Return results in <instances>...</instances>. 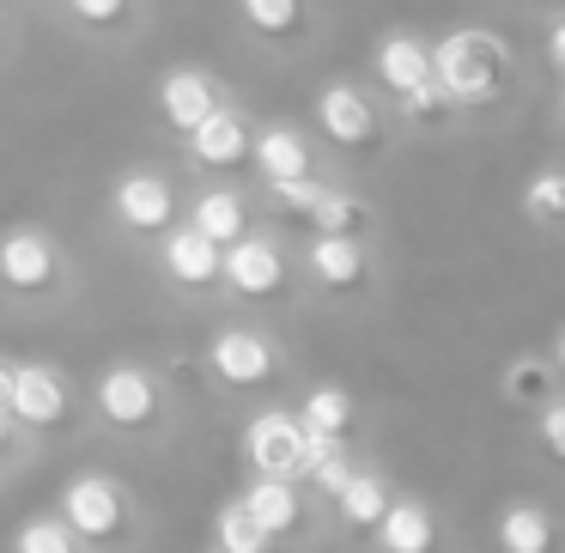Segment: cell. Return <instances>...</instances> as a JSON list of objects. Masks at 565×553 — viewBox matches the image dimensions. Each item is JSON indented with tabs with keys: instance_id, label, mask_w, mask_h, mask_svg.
Wrapping results in <instances>:
<instances>
[{
	"instance_id": "cell-1",
	"label": "cell",
	"mask_w": 565,
	"mask_h": 553,
	"mask_svg": "<svg viewBox=\"0 0 565 553\" xmlns=\"http://www.w3.org/2000/svg\"><path fill=\"white\" fill-rule=\"evenodd\" d=\"M310 135L329 152L334 171L359 177V171H383L402 147V123H395L390 98L371 86L365 74H334L310 92Z\"/></svg>"
},
{
	"instance_id": "cell-2",
	"label": "cell",
	"mask_w": 565,
	"mask_h": 553,
	"mask_svg": "<svg viewBox=\"0 0 565 553\" xmlns=\"http://www.w3.org/2000/svg\"><path fill=\"white\" fill-rule=\"evenodd\" d=\"M431 62H438V79L450 86V98L462 104L475 123L511 110L529 92L523 50H516L511 31L492 25V19H462V25L438 31V38H431Z\"/></svg>"
},
{
	"instance_id": "cell-3",
	"label": "cell",
	"mask_w": 565,
	"mask_h": 553,
	"mask_svg": "<svg viewBox=\"0 0 565 553\" xmlns=\"http://www.w3.org/2000/svg\"><path fill=\"white\" fill-rule=\"evenodd\" d=\"M79 286V262L50 225L38 220H13L0 225V293L7 305H62L67 293Z\"/></svg>"
},
{
	"instance_id": "cell-4",
	"label": "cell",
	"mask_w": 565,
	"mask_h": 553,
	"mask_svg": "<svg viewBox=\"0 0 565 553\" xmlns=\"http://www.w3.org/2000/svg\"><path fill=\"white\" fill-rule=\"evenodd\" d=\"M298 280H305V268H298V244L286 237V225L256 220L232 249H225V286L220 293L237 298V305H292Z\"/></svg>"
},
{
	"instance_id": "cell-5",
	"label": "cell",
	"mask_w": 565,
	"mask_h": 553,
	"mask_svg": "<svg viewBox=\"0 0 565 553\" xmlns=\"http://www.w3.org/2000/svg\"><path fill=\"white\" fill-rule=\"evenodd\" d=\"M183 195H189V189L177 183L164 164H128V171L110 177L104 208H110V225L128 237V244L159 249V237L183 225Z\"/></svg>"
},
{
	"instance_id": "cell-6",
	"label": "cell",
	"mask_w": 565,
	"mask_h": 553,
	"mask_svg": "<svg viewBox=\"0 0 565 553\" xmlns=\"http://www.w3.org/2000/svg\"><path fill=\"white\" fill-rule=\"evenodd\" d=\"M256 135H262V116L249 110V104L225 98L220 110L195 128V135L177 140V159H183V171L195 177V183H201V177L249 183V177H256Z\"/></svg>"
},
{
	"instance_id": "cell-7",
	"label": "cell",
	"mask_w": 565,
	"mask_h": 553,
	"mask_svg": "<svg viewBox=\"0 0 565 553\" xmlns=\"http://www.w3.org/2000/svg\"><path fill=\"white\" fill-rule=\"evenodd\" d=\"M232 25L249 50L274 55V62H305L329 38V13L322 0H225Z\"/></svg>"
},
{
	"instance_id": "cell-8",
	"label": "cell",
	"mask_w": 565,
	"mask_h": 553,
	"mask_svg": "<svg viewBox=\"0 0 565 553\" xmlns=\"http://www.w3.org/2000/svg\"><path fill=\"white\" fill-rule=\"evenodd\" d=\"M298 268H305V286L334 305H359L383 286V256H377V237H329V232H310L298 237Z\"/></svg>"
},
{
	"instance_id": "cell-9",
	"label": "cell",
	"mask_w": 565,
	"mask_h": 553,
	"mask_svg": "<svg viewBox=\"0 0 565 553\" xmlns=\"http://www.w3.org/2000/svg\"><path fill=\"white\" fill-rule=\"evenodd\" d=\"M92 414L104 419L110 432H128V438H147L171 419V390L152 365L140 359H116L92 377Z\"/></svg>"
},
{
	"instance_id": "cell-10",
	"label": "cell",
	"mask_w": 565,
	"mask_h": 553,
	"mask_svg": "<svg viewBox=\"0 0 565 553\" xmlns=\"http://www.w3.org/2000/svg\"><path fill=\"white\" fill-rule=\"evenodd\" d=\"M207 377L232 395H256V390H274L286 377V347L274 341L262 322H220L207 334V353H201Z\"/></svg>"
},
{
	"instance_id": "cell-11",
	"label": "cell",
	"mask_w": 565,
	"mask_h": 553,
	"mask_svg": "<svg viewBox=\"0 0 565 553\" xmlns=\"http://www.w3.org/2000/svg\"><path fill=\"white\" fill-rule=\"evenodd\" d=\"M225 98H232V86H225L207 62H171L159 79H152V116H159L164 140L195 135Z\"/></svg>"
},
{
	"instance_id": "cell-12",
	"label": "cell",
	"mask_w": 565,
	"mask_h": 553,
	"mask_svg": "<svg viewBox=\"0 0 565 553\" xmlns=\"http://www.w3.org/2000/svg\"><path fill=\"white\" fill-rule=\"evenodd\" d=\"M62 31L98 55H128L152 31V0H62Z\"/></svg>"
},
{
	"instance_id": "cell-13",
	"label": "cell",
	"mask_w": 565,
	"mask_h": 553,
	"mask_svg": "<svg viewBox=\"0 0 565 553\" xmlns=\"http://www.w3.org/2000/svg\"><path fill=\"white\" fill-rule=\"evenodd\" d=\"M244 462L249 475L274 480H305L310 468V426L298 419V407H262L244 426Z\"/></svg>"
},
{
	"instance_id": "cell-14",
	"label": "cell",
	"mask_w": 565,
	"mask_h": 553,
	"mask_svg": "<svg viewBox=\"0 0 565 553\" xmlns=\"http://www.w3.org/2000/svg\"><path fill=\"white\" fill-rule=\"evenodd\" d=\"M13 419L38 438V432H67L79 419V395L74 377L50 359H19V383H13Z\"/></svg>"
},
{
	"instance_id": "cell-15",
	"label": "cell",
	"mask_w": 565,
	"mask_h": 553,
	"mask_svg": "<svg viewBox=\"0 0 565 553\" xmlns=\"http://www.w3.org/2000/svg\"><path fill=\"white\" fill-rule=\"evenodd\" d=\"M365 79L383 92V98H407L414 86L438 79V62H431V38L414 25H390L371 38V55H365Z\"/></svg>"
},
{
	"instance_id": "cell-16",
	"label": "cell",
	"mask_w": 565,
	"mask_h": 553,
	"mask_svg": "<svg viewBox=\"0 0 565 553\" xmlns=\"http://www.w3.org/2000/svg\"><path fill=\"white\" fill-rule=\"evenodd\" d=\"M183 220L195 225V232H207L220 249H232L237 237L262 220V195L249 183H220V177H201V183H189V195H183Z\"/></svg>"
},
{
	"instance_id": "cell-17",
	"label": "cell",
	"mask_w": 565,
	"mask_h": 553,
	"mask_svg": "<svg viewBox=\"0 0 565 553\" xmlns=\"http://www.w3.org/2000/svg\"><path fill=\"white\" fill-rule=\"evenodd\" d=\"M62 517L79 541H116L128 529V487L104 468H86L62 487Z\"/></svg>"
},
{
	"instance_id": "cell-18",
	"label": "cell",
	"mask_w": 565,
	"mask_h": 553,
	"mask_svg": "<svg viewBox=\"0 0 565 553\" xmlns=\"http://www.w3.org/2000/svg\"><path fill=\"white\" fill-rule=\"evenodd\" d=\"M152 262H159L164 286H177V293L189 298H207L225 286V249L213 244L207 232H195V225H177V232L159 237V249H152Z\"/></svg>"
},
{
	"instance_id": "cell-19",
	"label": "cell",
	"mask_w": 565,
	"mask_h": 553,
	"mask_svg": "<svg viewBox=\"0 0 565 553\" xmlns=\"http://www.w3.org/2000/svg\"><path fill=\"white\" fill-rule=\"evenodd\" d=\"M322 171H334L329 164V152L317 147V135L310 128H298V123H262V135H256V189H268V183H298V177H322Z\"/></svg>"
},
{
	"instance_id": "cell-20",
	"label": "cell",
	"mask_w": 565,
	"mask_h": 553,
	"mask_svg": "<svg viewBox=\"0 0 565 553\" xmlns=\"http://www.w3.org/2000/svg\"><path fill=\"white\" fill-rule=\"evenodd\" d=\"M310 232H329V237H377V232H383V213H377V201H371L347 171H329L317 213H310V225H305L298 237H310Z\"/></svg>"
},
{
	"instance_id": "cell-21",
	"label": "cell",
	"mask_w": 565,
	"mask_h": 553,
	"mask_svg": "<svg viewBox=\"0 0 565 553\" xmlns=\"http://www.w3.org/2000/svg\"><path fill=\"white\" fill-rule=\"evenodd\" d=\"M390 110H395V123H402L407 140H456L462 128H475V116L450 98V86H444V79L414 86L407 98H395Z\"/></svg>"
},
{
	"instance_id": "cell-22",
	"label": "cell",
	"mask_w": 565,
	"mask_h": 553,
	"mask_svg": "<svg viewBox=\"0 0 565 553\" xmlns=\"http://www.w3.org/2000/svg\"><path fill=\"white\" fill-rule=\"evenodd\" d=\"M559 390H565V377H559V365H553V353H516V359H504V371H499V395L516 414H541Z\"/></svg>"
},
{
	"instance_id": "cell-23",
	"label": "cell",
	"mask_w": 565,
	"mask_h": 553,
	"mask_svg": "<svg viewBox=\"0 0 565 553\" xmlns=\"http://www.w3.org/2000/svg\"><path fill=\"white\" fill-rule=\"evenodd\" d=\"M516 208H523V220L535 225V232L565 237V159L535 164V171L523 177V189H516Z\"/></svg>"
},
{
	"instance_id": "cell-24",
	"label": "cell",
	"mask_w": 565,
	"mask_h": 553,
	"mask_svg": "<svg viewBox=\"0 0 565 553\" xmlns=\"http://www.w3.org/2000/svg\"><path fill=\"white\" fill-rule=\"evenodd\" d=\"M244 504L256 511V523L268 529L274 541L292 535L298 523H305V499H298V480H274V475H256L244 487Z\"/></svg>"
},
{
	"instance_id": "cell-25",
	"label": "cell",
	"mask_w": 565,
	"mask_h": 553,
	"mask_svg": "<svg viewBox=\"0 0 565 553\" xmlns=\"http://www.w3.org/2000/svg\"><path fill=\"white\" fill-rule=\"evenodd\" d=\"M377 547L383 553H431L438 547V517H431V504L395 499L390 517L377 523Z\"/></svg>"
},
{
	"instance_id": "cell-26",
	"label": "cell",
	"mask_w": 565,
	"mask_h": 553,
	"mask_svg": "<svg viewBox=\"0 0 565 553\" xmlns=\"http://www.w3.org/2000/svg\"><path fill=\"white\" fill-rule=\"evenodd\" d=\"M298 419L310 426V438H353L359 426V395L347 383H317V390L298 402Z\"/></svg>"
},
{
	"instance_id": "cell-27",
	"label": "cell",
	"mask_w": 565,
	"mask_h": 553,
	"mask_svg": "<svg viewBox=\"0 0 565 553\" xmlns=\"http://www.w3.org/2000/svg\"><path fill=\"white\" fill-rule=\"evenodd\" d=\"M395 492L390 480L377 475V468H353V480L341 487V499H334V517H341L347 529H377L383 517H390Z\"/></svg>"
},
{
	"instance_id": "cell-28",
	"label": "cell",
	"mask_w": 565,
	"mask_h": 553,
	"mask_svg": "<svg viewBox=\"0 0 565 553\" xmlns=\"http://www.w3.org/2000/svg\"><path fill=\"white\" fill-rule=\"evenodd\" d=\"M499 553H559V529L541 504H504L499 511Z\"/></svg>"
},
{
	"instance_id": "cell-29",
	"label": "cell",
	"mask_w": 565,
	"mask_h": 553,
	"mask_svg": "<svg viewBox=\"0 0 565 553\" xmlns=\"http://www.w3.org/2000/svg\"><path fill=\"white\" fill-rule=\"evenodd\" d=\"M213 535H220L225 553H274V535L256 523V511H249L244 499H225L220 517H213Z\"/></svg>"
},
{
	"instance_id": "cell-30",
	"label": "cell",
	"mask_w": 565,
	"mask_h": 553,
	"mask_svg": "<svg viewBox=\"0 0 565 553\" xmlns=\"http://www.w3.org/2000/svg\"><path fill=\"white\" fill-rule=\"evenodd\" d=\"M13 553H79V535L62 511L55 517H25L13 535Z\"/></svg>"
},
{
	"instance_id": "cell-31",
	"label": "cell",
	"mask_w": 565,
	"mask_h": 553,
	"mask_svg": "<svg viewBox=\"0 0 565 553\" xmlns=\"http://www.w3.org/2000/svg\"><path fill=\"white\" fill-rule=\"evenodd\" d=\"M535 444H541V456H547V462L565 468V395H553V402L535 414Z\"/></svg>"
},
{
	"instance_id": "cell-32",
	"label": "cell",
	"mask_w": 565,
	"mask_h": 553,
	"mask_svg": "<svg viewBox=\"0 0 565 553\" xmlns=\"http://www.w3.org/2000/svg\"><path fill=\"white\" fill-rule=\"evenodd\" d=\"M541 67L565 79V13H541Z\"/></svg>"
},
{
	"instance_id": "cell-33",
	"label": "cell",
	"mask_w": 565,
	"mask_h": 553,
	"mask_svg": "<svg viewBox=\"0 0 565 553\" xmlns=\"http://www.w3.org/2000/svg\"><path fill=\"white\" fill-rule=\"evenodd\" d=\"M19 50H25V19H19L13 0H0V74H13Z\"/></svg>"
},
{
	"instance_id": "cell-34",
	"label": "cell",
	"mask_w": 565,
	"mask_h": 553,
	"mask_svg": "<svg viewBox=\"0 0 565 553\" xmlns=\"http://www.w3.org/2000/svg\"><path fill=\"white\" fill-rule=\"evenodd\" d=\"M13 383H19V359H7V353H0V407L13 402Z\"/></svg>"
},
{
	"instance_id": "cell-35",
	"label": "cell",
	"mask_w": 565,
	"mask_h": 553,
	"mask_svg": "<svg viewBox=\"0 0 565 553\" xmlns=\"http://www.w3.org/2000/svg\"><path fill=\"white\" fill-rule=\"evenodd\" d=\"M19 432H25V426L13 419V407H0V456H7V450L19 444Z\"/></svg>"
},
{
	"instance_id": "cell-36",
	"label": "cell",
	"mask_w": 565,
	"mask_h": 553,
	"mask_svg": "<svg viewBox=\"0 0 565 553\" xmlns=\"http://www.w3.org/2000/svg\"><path fill=\"white\" fill-rule=\"evenodd\" d=\"M547 353H553V365H559V377H565V322L553 329V347H547Z\"/></svg>"
},
{
	"instance_id": "cell-37",
	"label": "cell",
	"mask_w": 565,
	"mask_h": 553,
	"mask_svg": "<svg viewBox=\"0 0 565 553\" xmlns=\"http://www.w3.org/2000/svg\"><path fill=\"white\" fill-rule=\"evenodd\" d=\"M553 140L565 147V92H559V104H553Z\"/></svg>"
},
{
	"instance_id": "cell-38",
	"label": "cell",
	"mask_w": 565,
	"mask_h": 553,
	"mask_svg": "<svg viewBox=\"0 0 565 553\" xmlns=\"http://www.w3.org/2000/svg\"><path fill=\"white\" fill-rule=\"evenodd\" d=\"M499 7H516V13H541V0H499Z\"/></svg>"
},
{
	"instance_id": "cell-39",
	"label": "cell",
	"mask_w": 565,
	"mask_h": 553,
	"mask_svg": "<svg viewBox=\"0 0 565 553\" xmlns=\"http://www.w3.org/2000/svg\"><path fill=\"white\" fill-rule=\"evenodd\" d=\"M25 7H31V13H50L55 19V7H62V0H25Z\"/></svg>"
},
{
	"instance_id": "cell-40",
	"label": "cell",
	"mask_w": 565,
	"mask_h": 553,
	"mask_svg": "<svg viewBox=\"0 0 565 553\" xmlns=\"http://www.w3.org/2000/svg\"><path fill=\"white\" fill-rule=\"evenodd\" d=\"M541 13H565V0H541Z\"/></svg>"
},
{
	"instance_id": "cell-41",
	"label": "cell",
	"mask_w": 565,
	"mask_h": 553,
	"mask_svg": "<svg viewBox=\"0 0 565 553\" xmlns=\"http://www.w3.org/2000/svg\"><path fill=\"white\" fill-rule=\"evenodd\" d=\"M0 310H7V293H0Z\"/></svg>"
},
{
	"instance_id": "cell-42",
	"label": "cell",
	"mask_w": 565,
	"mask_h": 553,
	"mask_svg": "<svg viewBox=\"0 0 565 553\" xmlns=\"http://www.w3.org/2000/svg\"><path fill=\"white\" fill-rule=\"evenodd\" d=\"M213 553H225V547H213Z\"/></svg>"
},
{
	"instance_id": "cell-43",
	"label": "cell",
	"mask_w": 565,
	"mask_h": 553,
	"mask_svg": "<svg viewBox=\"0 0 565 553\" xmlns=\"http://www.w3.org/2000/svg\"><path fill=\"white\" fill-rule=\"evenodd\" d=\"M559 92H565V79H559Z\"/></svg>"
}]
</instances>
